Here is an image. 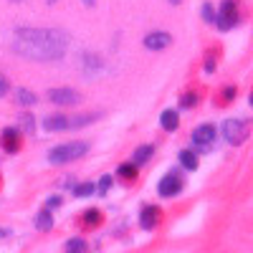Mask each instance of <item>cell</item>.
Masks as SVG:
<instances>
[{
  "label": "cell",
  "instance_id": "cell-1",
  "mask_svg": "<svg viewBox=\"0 0 253 253\" xmlns=\"http://www.w3.org/2000/svg\"><path fill=\"white\" fill-rule=\"evenodd\" d=\"M69 36L58 28H18L13 51L33 61H56L66 53Z\"/></svg>",
  "mask_w": 253,
  "mask_h": 253
},
{
  "label": "cell",
  "instance_id": "cell-2",
  "mask_svg": "<svg viewBox=\"0 0 253 253\" xmlns=\"http://www.w3.org/2000/svg\"><path fill=\"white\" fill-rule=\"evenodd\" d=\"M89 152V142H69V144H58L48 152V162L51 165H63V162H71L81 155Z\"/></svg>",
  "mask_w": 253,
  "mask_h": 253
},
{
  "label": "cell",
  "instance_id": "cell-3",
  "mask_svg": "<svg viewBox=\"0 0 253 253\" xmlns=\"http://www.w3.org/2000/svg\"><path fill=\"white\" fill-rule=\"evenodd\" d=\"M223 137L230 144H243L248 137V124L243 119H225L223 122Z\"/></svg>",
  "mask_w": 253,
  "mask_h": 253
},
{
  "label": "cell",
  "instance_id": "cell-4",
  "mask_svg": "<svg viewBox=\"0 0 253 253\" xmlns=\"http://www.w3.org/2000/svg\"><path fill=\"white\" fill-rule=\"evenodd\" d=\"M236 23H238V5H236V0H223L220 13H215V26L220 31H230Z\"/></svg>",
  "mask_w": 253,
  "mask_h": 253
},
{
  "label": "cell",
  "instance_id": "cell-5",
  "mask_svg": "<svg viewBox=\"0 0 253 253\" xmlns=\"http://www.w3.org/2000/svg\"><path fill=\"white\" fill-rule=\"evenodd\" d=\"M48 101L51 104H58V107H76L81 101V94L76 89H69V86H61V89H48Z\"/></svg>",
  "mask_w": 253,
  "mask_h": 253
},
{
  "label": "cell",
  "instance_id": "cell-6",
  "mask_svg": "<svg viewBox=\"0 0 253 253\" xmlns=\"http://www.w3.org/2000/svg\"><path fill=\"white\" fill-rule=\"evenodd\" d=\"M213 142H215V126L213 124H200L193 132V144L200 152H208L210 147H213Z\"/></svg>",
  "mask_w": 253,
  "mask_h": 253
},
{
  "label": "cell",
  "instance_id": "cell-7",
  "mask_svg": "<svg viewBox=\"0 0 253 253\" xmlns=\"http://www.w3.org/2000/svg\"><path fill=\"white\" fill-rule=\"evenodd\" d=\"M157 193H160L162 198H175V195H180V193H182V180H180L175 172L165 175V177L160 180V185H157Z\"/></svg>",
  "mask_w": 253,
  "mask_h": 253
},
{
  "label": "cell",
  "instance_id": "cell-8",
  "mask_svg": "<svg viewBox=\"0 0 253 253\" xmlns=\"http://www.w3.org/2000/svg\"><path fill=\"white\" fill-rule=\"evenodd\" d=\"M170 43H172V36L165 33V31H155L150 36H144V48H150V51H162Z\"/></svg>",
  "mask_w": 253,
  "mask_h": 253
},
{
  "label": "cell",
  "instance_id": "cell-9",
  "mask_svg": "<svg viewBox=\"0 0 253 253\" xmlns=\"http://www.w3.org/2000/svg\"><path fill=\"white\" fill-rule=\"evenodd\" d=\"M160 220H162V210H160L157 205H144V208H142V213H139V223H142V228H144V230H152Z\"/></svg>",
  "mask_w": 253,
  "mask_h": 253
},
{
  "label": "cell",
  "instance_id": "cell-10",
  "mask_svg": "<svg viewBox=\"0 0 253 253\" xmlns=\"http://www.w3.org/2000/svg\"><path fill=\"white\" fill-rule=\"evenodd\" d=\"M0 142H3V150L10 152V155H15L20 150V134H18V129H13V126H5L3 134H0Z\"/></svg>",
  "mask_w": 253,
  "mask_h": 253
},
{
  "label": "cell",
  "instance_id": "cell-11",
  "mask_svg": "<svg viewBox=\"0 0 253 253\" xmlns=\"http://www.w3.org/2000/svg\"><path fill=\"white\" fill-rule=\"evenodd\" d=\"M152 155H155V147L152 144H142V147H137L134 155H132V165L134 167H142L144 162H150Z\"/></svg>",
  "mask_w": 253,
  "mask_h": 253
},
{
  "label": "cell",
  "instance_id": "cell-12",
  "mask_svg": "<svg viewBox=\"0 0 253 253\" xmlns=\"http://www.w3.org/2000/svg\"><path fill=\"white\" fill-rule=\"evenodd\" d=\"M160 124H162V129H167V132H175V129H177V124H180L177 112H175V109H165V112L160 114Z\"/></svg>",
  "mask_w": 253,
  "mask_h": 253
},
{
  "label": "cell",
  "instance_id": "cell-13",
  "mask_svg": "<svg viewBox=\"0 0 253 253\" xmlns=\"http://www.w3.org/2000/svg\"><path fill=\"white\" fill-rule=\"evenodd\" d=\"M43 129H48V132H58V129H69V119L66 117H48V119H43Z\"/></svg>",
  "mask_w": 253,
  "mask_h": 253
},
{
  "label": "cell",
  "instance_id": "cell-14",
  "mask_svg": "<svg viewBox=\"0 0 253 253\" xmlns=\"http://www.w3.org/2000/svg\"><path fill=\"white\" fill-rule=\"evenodd\" d=\"M180 165L185 170H198V155L193 150H182L180 152Z\"/></svg>",
  "mask_w": 253,
  "mask_h": 253
},
{
  "label": "cell",
  "instance_id": "cell-15",
  "mask_svg": "<svg viewBox=\"0 0 253 253\" xmlns=\"http://www.w3.org/2000/svg\"><path fill=\"white\" fill-rule=\"evenodd\" d=\"M81 61H84V69H86V71H101L104 69V61L99 56H94V53L81 56Z\"/></svg>",
  "mask_w": 253,
  "mask_h": 253
},
{
  "label": "cell",
  "instance_id": "cell-16",
  "mask_svg": "<svg viewBox=\"0 0 253 253\" xmlns=\"http://www.w3.org/2000/svg\"><path fill=\"white\" fill-rule=\"evenodd\" d=\"M36 228H38V230H51V228H53V218H51L48 210H41V213H38V218H36Z\"/></svg>",
  "mask_w": 253,
  "mask_h": 253
},
{
  "label": "cell",
  "instance_id": "cell-17",
  "mask_svg": "<svg viewBox=\"0 0 253 253\" xmlns=\"http://www.w3.org/2000/svg\"><path fill=\"white\" fill-rule=\"evenodd\" d=\"M15 99L18 104H23V107H31V104H36V94L31 89H18L15 91Z\"/></svg>",
  "mask_w": 253,
  "mask_h": 253
},
{
  "label": "cell",
  "instance_id": "cell-18",
  "mask_svg": "<svg viewBox=\"0 0 253 253\" xmlns=\"http://www.w3.org/2000/svg\"><path fill=\"white\" fill-rule=\"evenodd\" d=\"M119 177H124V180H134L137 177V167L132 165V162H124V165H119Z\"/></svg>",
  "mask_w": 253,
  "mask_h": 253
},
{
  "label": "cell",
  "instance_id": "cell-19",
  "mask_svg": "<svg viewBox=\"0 0 253 253\" xmlns=\"http://www.w3.org/2000/svg\"><path fill=\"white\" fill-rule=\"evenodd\" d=\"M66 253H86V243H84L81 238H71L66 243Z\"/></svg>",
  "mask_w": 253,
  "mask_h": 253
},
{
  "label": "cell",
  "instance_id": "cell-20",
  "mask_svg": "<svg viewBox=\"0 0 253 253\" xmlns=\"http://www.w3.org/2000/svg\"><path fill=\"white\" fill-rule=\"evenodd\" d=\"M91 193H94V185H91V182H81V185L74 187V195H76V198H86V195H91Z\"/></svg>",
  "mask_w": 253,
  "mask_h": 253
},
{
  "label": "cell",
  "instance_id": "cell-21",
  "mask_svg": "<svg viewBox=\"0 0 253 253\" xmlns=\"http://www.w3.org/2000/svg\"><path fill=\"white\" fill-rule=\"evenodd\" d=\"M84 223L86 225H99L101 223V213L99 210H86V213H84Z\"/></svg>",
  "mask_w": 253,
  "mask_h": 253
},
{
  "label": "cell",
  "instance_id": "cell-22",
  "mask_svg": "<svg viewBox=\"0 0 253 253\" xmlns=\"http://www.w3.org/2000/svg\"><path fill=\"white\" fill-rule=\"evenodd\" d=\"M36 119L31 117V114H23V117H20V126H23V132L26 134H33V129H36V124H33Z\"/></svg>",
  "mask_w": 253,
  "mask_h": 253
},
{
  "label": "cell",
  "instance_id": "cell-23",
  "mask_svg": "<svg viewBox=\"0 0 253 253\" xmlns=\"http://www.w3.org/2000/svg\"><path fill=\"white\" fill-rule=\"evenodd\" d=\"M200 13H203V18H205V23H215V10H213V5H210V3H205Z\"/></svg>",
  "mask_w": 253,
  "mask_h": 253
},
{
  "label": "cell",
  "instance_id": "cell-24",
  "mask_svg": "<svg viewBox=\"0 0 253 253\" xmlns=\"http://www.w3.org/2000/svg\"><path fill=\"white\" fill-rule=\"evenodd\" d=\"M96 187H99V193L104 195V193H107V190L112 187V175H104V177L99 180V185H96Z\"/></svg>",
  "mask_w": 253,
  "mask_h": 253
},
{
  "label": "cell",
  "instance_id": "cell-25",
  "mask_svg": "<svg viewBox=\"0 0 253 253\" xmlns=\"http://www.w3.org/2000/svg\"><path fill=\"white\" fill-rule=\"evenodd\" d=\"M195 94H185L182 99H180V107H185V109H190V107H195Z\"/></svg>",
  "mask_w": 253,
  "mask_h": 253
},
{
  "label": "cell",
  "instance_id": "cell-26",
  "mask_svg": "<svg viewBox=\"0 0 253 253\" xmlns=\"http://www.w3.org/2000/svg\"><path fill=\"white\" fill-rule=\"evenodd\" d=\"M8 89H10L8 79H5V76H0V96H5V94H8Z\"/></svg>",
  "mask_w": 253,
  "mask_h": 253
},
{
  "label": "cell",
  "instance_id": "cell-27",
  "mask_svg": "<svg viewBox=\"0 0 253 253\" xmlns=\"http://www.w3.org/2000/svg\"><path fill=\"white\" fill-rule=\"evenodd\" d=\"M46 205H48V208H58V205H61V198H58V195H51V198L46 200Z\"/></svg>",
  "mask_w": 253,
  "mask_h": 253
},
{
  "label": "cell",
  "instance_id": "cell-28",
  "mask_svg": "<svg viewBox=\"0 0 253 253\" xmlns=\"http://www.w3.org/2000/svg\"><path fill=\"white\" fill-rule=\"evenodd\" d=\"M10 236V230L8 228H0V238H8Z\"/></svg>",
  "mask_w": 253,
  "mask_h": 253
},
{
  "label": "cell",
  "instance_id": "cell-29",
  "mask_svg": "<svg viewBox=\"0 0 253 253\" xmlns=\"http://www.w3.org/2000/svg\"><path fill=\"white\" fill-rule=\"evenodd\" d=\"M81 3H84V5H89V8H94V3H96V0H81Z\"/></svg>",
  "mask_w": 253,
  "mask_h": 253
},
{
  "label": "cell",
  "instance_id": "cell-30",
  "mask_svg": "<svg viewBox=\"0 0 253 253\" xmlns=\"http://www.w3.org/2000/svg\"><path fill=\"white\" fill-rule=\"evenodd\" d=\"M170 3H172V5H180V3H182V0H170Z\"/></svg>",
  "mask_w": 253,
  "mask_h": 253
}]
</instances>
